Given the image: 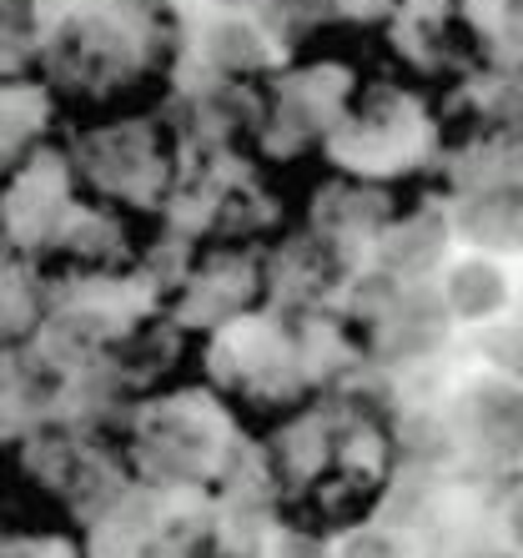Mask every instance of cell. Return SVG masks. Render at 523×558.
I'll list each match as a JSON object with an SVG mask.
<instances>
[{"instance_id": "1", "label": "cell", "mask_w": 523, "mask_h": 558, "mask_svg": "<svg viewBox=\"0 0 523 558\" xmlns=\"http://www.w3.org/2000/svg\"><path fill=\"white\" fill-rule=\"evenodd\" d=\"M473 428L488 453L523 458V388L519 383H478L473 388Z\"/></svg>"}, {"instance_id": "2", "label": "cell", "mask_w": 523, "mask_h": 558, "mask_svg": "<svg viewBox=\"0 0 523 558\" xmlns=\"http://www.w3.org/2000/svg\"><path fill=\"white\" fill-rule=\"evenodd\" d=\"M443 292H448V312L463 317V323H488L509 302V282H503L494 262H458L448 272Z\"/></svg>"}, {"instance_id": "3", "label": "cell", "mask_w": 523, "mask_h": 558, "mask_svg": "<svg viewBox=\"0 0 523 558\" xmlns=\"http://www.w3.org/2000/svg\"><path fill=\"white\" fill-rule=\"evenodd\" d=\"M458 227L478 242V247H523V207L513 196H473L458 211Z\"/></svg>"}, {"instance_id": "4", "label": "cell", "mask_w": 523, "mask_h": 558, "mask_svg": "<svg viewBox=\"0 0 523 558\" xmlns=\"http://www.w3.org/2000/svg\"><path fill=\"white\" fill-rule=\"evenodd\" d=\"M484 352H488V363L498 367L503 377H513L523 388V323H503L494 327L484 338Z\"/></svg>"}, {"instance_id": "5", "label": "cell", "mask_w": 523, "mask_h": 558, "mask_svg": "<svg viewBox=\"0 0 523 558\" xmlns=\"http://www.w3.org/2000/svg\"><path fill=\"white\" fill-rule=\"evenodd\" d=\"M342 558H398V544L388 533H357V538H348Z\"/></svg>"}, {"instance_id": "6", "label": "cell", "mask_w": 523, "mask_h": 558, "mask_svg": "<svg viewBox=\"0 0 523 558\" xmlns=\"http://www.w3.org/2000/svg\"><path fill=\"white\" fill-rule=\"evenodd\" d=\"M503 523H509V538H513V548L523 554V498H513L509 504V513H503Z\"/></svg>"}, {"instance_id": "7", "label": "cell", "mask_w": 523, "mask_h": 558, "mask_svg": "<svg viewBox=\"0 0 523 558\" xmlns=\"http://www.w3.org/2000/svg\"><path fill=\"white\" fill-rule=\"evenodd\" d=\"M488 558H503V554H488Z\"/></svg>"}]
</instances>
